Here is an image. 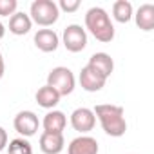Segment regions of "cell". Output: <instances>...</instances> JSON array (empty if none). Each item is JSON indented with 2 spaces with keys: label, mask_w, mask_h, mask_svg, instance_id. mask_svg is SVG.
Here are the masks:
<instances>
[{
  "label": "cell",
  "mask_w": 154,
  "mask_h": 154,
  "mask_svg": "<svg viewBox=\"0 0 154 154\" xmlns=\"http://www.w3.org/2000/svg\"><path fill=\"white\" fill-rule=\"evenodd\" d=\"M94 116L100 120L102 129L105 134L112 138H120L127 131V122H125V112L123 107L120 105H111V103H100L93 109Z\"/></svg>",
  "instance_id": "cell-1"
},
{
  "label": "cell",
  "mask_w": 154,
  "mask_h": 154,
  "mask_svg": "<svg viewBox=\"0 0 154 154\" xmlns=\"http://www.w3.org/2000/svg\"><path fill=\"white\" fill-rule=\"evenodd\" d=\"M85 27L98 42L109 44L114 38V26L103 8H91L85 13Z\"/></svg>",
  "instance_id": "cell-2"
},
{
  "label": "cell",
  "mask_w": 154,
  "mask_h": 154,
  "mask_svg": "<svg viewBox=\"0 0 154 154\" xmlns=\"http://www.w3.org/2000/svg\"><path fill=\"white\" fill-rule=\"evenodd\" d=\"M60 17V9L58 4L53 0H35L29 8V18L31 22L42 26V27H49L53 24H56Z\"/></svg>",
  "instance_id": "cell-3"
},
{
  "label": "cell",
  "mask_w": 154,
  "mask_h": 154,
  "mask_svg": "<svg viewBox=\"0 0 154 154\" xmlns=\"http://www.w3.org/2000/svg\"><path fill=\"white\" fill-rule=\"evenodd\" d=\"M45 85L53 87L60 94V98H62V96H67V94H71L74 91L76 78H74V74H72V71L69 67L60 65V67H54V69L49 71Z\"/></svg>",
  "instance_id": "cell-4"
},
{
  "label": "cell",
  "mask_w": 154,
  "mask_h": 154,
  "mask_svg": "<svg viewBox=\"0 0 154 154\" xmlns=\"http://www.w3.org/2000/svg\"><path fill=\"white\" fill-rule=\"evenodd\" d=\"M62 40H63V45H65L67 51H71V53H80L87 45V33H85V29L82 26L71 24V26H67L63 29Z\"/></svg>",
  "instance_id": "cell-5"
},
{
  "label": "cell",
  "mask_w": 154,
  "mask_h": 154,
  "mask_svg": "<svg viewBox=\"0 0 154 154\" xmlns=\"http://www.w3.org/2000/svg\"><path fill=\"white\" fill-rule=\"evenodd\" d=\"M80 85H82V89H85L87 93H98V91H102L103 87H105V84H107V78L100 72V71H96L93 65H85V67H82V71H80Z\"/></svg>",
  "instance_id": "cell-6"
},
{
  "label": "cell",
  "mask_w": 154,
  "mask_h": 154,
  "mask_svg": "<svg viewBox=\"0 0 154 154\" xmlns=\"http://www.w3.org/2000/svg\"><path fill=\"white\" fill-rule=\"evenodd\" d=\"M13 125H15V131L18 134H22L24 138H31L36 134L38 127H40V120L33 111H20L15 116Z\"/></svg>",
  "instance_id": "cell-7"
},
{
  "label": "cell",
  "mask_w": 154,
  "mask_h": 154,
  "mask_svg": "<svg viewBox=\"0 0 154 154\" xmlns=\"http://www.w3.org/2000/svg\"><path fill=\"white\" fill-rule=\"evenodd\" d=\"M71 125L74 131H78L82 134L89 132L94 129L96 125V116L93 112V109H87V107H78L71 112Z\"/></svg>",
  "instance_id": "cell-8"
},
{
  "label": "cell",
  "mask_w": 154,
  "mask_h": 154,
  "mask_svg": "<svg viewBox=\"0 0 154 154\" xmlns=\"http://www.w3.org/2000/svg\"><path fill=\"white\" fill-rule=\"evenodd\" d=\"M100 147L93 136H78L67 145V154H98Z\"/></svg>",
  "instance_id": "cell-9"
},
{
  "label": "cell",
  "mask_w": 154,
  "mask_h": 154,
  "mask_svg": "<svg viewBox=\"0 0 154 154\" xmlns=\"http://www.w3.org/2000/svg\"><path fill=\"white\" fill-rule=\"evenodd\" d=\"M38 143L44 154H60L65 147L63 134H54V132H42Z\"/></svg>",
  "instance_id": "cell-10"
},
{
  "label": "cell",
  "mask_w": 154,
  "mask_h": 154,
  "mask_svg": "<svg viewBox=\"0 0 154 154\" xmlns=\"http://www.w3.org/2000/svg\"><path fill=\"white\" fill-rule=\"evenodd\" d=\"M60 38L53 29H38L35 33V45L42 51V53H53L58 49Z\"/></svg>",
  "instance_id": "cell-11"
},
{
  "label": "cell",
  "mask_w": 154,
  "mask_h": 154,
  "mask_svg": "<svg viewBox=\"0 0 154 154\" xmlns=\"http://www.w3.org/2000/svg\"><path fill=\"white\" fill-rule=\"evenodd\" d=\"M67 125V118L62 111H49L44 120H42V127L44 132H54V134H63V129Z\"/></svg>",
  "instance_id": "cell-12"
},
{
  "label": "cell",
  "mask_w": 154,
  "mask_h": 154,
  "mask_svg": "<svg viewBox=\"0 0 154 154\" xmlns=\"http://www.w3.org/2000/svg\"><path fill=\"white\" fill-rule=\"evenodd\" d=\"M134 20L141 31H152L154 29V6L152 4H141L134 15Z\"/></svg>",
  "instance_id": "cell-13"
},
{
  "label": "cell",
  "mask_w": 154,
  "mask_h": 154,
  "mask_svg": "<svg viewBox=\"0 0 154 154\" xmlns=\"http://www.w3.org/2000/svg\"><path fill=\"white\" fill-rule=\"evenodd\" d=\"M33 27V22L29 18L27 13H22V11H17L11 18H9V31L17 36H22V35H27Z\"/></svg>",
  "instance_id": "cell-14"
},
{
  "label": "cell",
  "mask_w": 154,
  "mask_h": 154,
  "mask_svg": "<svg viewBox=\"0 0 154 154\" xmlns=\"http://www.w3.org/2000/svg\"><path fill=\"white\" fill-rule=\"evenodd\" d=\"M89 65H93L96 71H100L105 78H109L112 74V71H114V60L107 53H94L89 58Z\"/></svg>",
  "instance_id": "cell-15"
},
{
  "label": "cell",
  "mask_w": 154,
  "mask_h": 154,
  "mask_svg": "<svg viewBox=\"0 0 154 154\" xmlns=\"http://www.w3.org/2000/svg\"><path fill=\"white\" fill-rule=\"evenodd\" d=\"M35 98H36V103H38L40 107H44V109H54V107L58 105V102H60V94H58L53 87H49V85L40 87V89L36 91Z\"/></svg>",
  "instance_id": "cell-16"
},
{
  "label": "cell",
  "mask_w": 154,
  "mask_h": 154,
  "mask_svg": "<svg viewBox=\"0 0 154 154\" xmlns=\"http://www.w3.org/2000/svg\"><path fill=\"white\" fill-rule=\"evenodd\" d=\"M112 17L120 24H127L132 18V4L129 0H116L112 4Z\"/></svg>",
  "instance_id": "cell-17"
},
{
  "label": "cell",
  "mask_w": 154,
  "mask_h": 154,
  "mask_svg": "<svg viewBox=\"0 0 154 154\" xmlns=\"http://www.w3.org/2000/svg\"><path fill=\"white\" fill-rule=\"evenodd\" d=\"M8 154H33V147L26 138H15L8 145Z\"/></svg>",
  "instance_id": "cell-18"
},
{
  "label": "cell",
  "mask_w": 154,
  "mask_h": 154,
  "mask_svg": "<svg viewBox=\"0 0 154 154\" xmlns=\"http://www.w3.org/2000/svg\"><path fill=\"white\" fill-rule=\"evenodd\" d=\"M18 2L17 0H0V17H13L17 13Z\"/></svg>",
  "instance_id": "cell-19"
},
{
  "label": "cell",
  "mask_w": 154,
  "mask_h": 154,
  "mask_svg": "<svg viewBox=\"0 0 154 154\" xmlns=\"http://www.w3.org/2000/svg\"><path fill=\"white\" fill-rule=\"evenodd\" d=\"M78 8H80V0H60V4H58V9L65 13H74Z\"/></svg>",
  "instance_id": "cell-20"
},
{
  "label": "cell",
  "mask_w": 154,
  "mask_h": 154,
  "mask_svg": "<svg viewBox=\"0 0 154 154\" xmlns=\"http://www.w3.org/2000/svg\"><path fill=\"white\" fill-rule=\"evenodd\" d=\"M8 147V132L4 127H0V150H4Z\"/></svg>",
  "instance_id": "cell-21"
},
{
  "label": "cell",
  "mask_w": 154,
  "mask_h": 154,
  "mask_svg": "<svg viewBox=\"0 0 154 154\" xmlns=\"http://www.w3.org/2000/svg\"><path fill=\"white\" fill-rule=\"evenodd\" d=\"M4 72H6V63H4V56H2V51H0V80H2Z\"/></svg>",
  "instance_id": "cell-22"
},
{
  "label": "cell",
  "mask_w": 154,
  "mask_h": 154,
  "mask_svg": "<svg viewBox=\"0 0 154 154\" xmlns=\"http://www.w3.org/2000/svg\"><path fill=\"white\" fill-rule=\"evenodd\" d=\"M4 35H6V26H4L2 22H0V40L4 38Z\"/></svg>",
  "instance_id": "cell-23"
}]
</instances>
